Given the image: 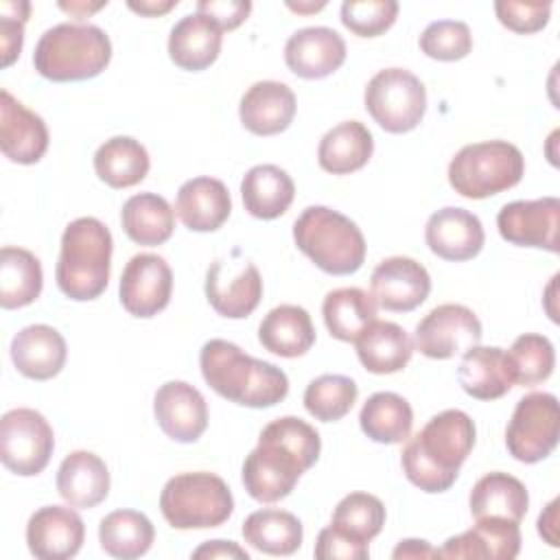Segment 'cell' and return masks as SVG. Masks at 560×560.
Wrapping results in <instances>:
<instances>
[{"label":"cell","instance_id":"cell-15","mask_svg":"<svg viewBox=\"0 0 560 560\" xmlns=\"http://www.w3.org/2000/svg\"><path fill=\"white\" fill-rule=\"evenodd\" d=\"M206 298L221 317L243 319L260 304V271L249 260H243L241 265L214 260L206 273Z\"/></svg>","mask_w":560,"mask_h":560},{"label":"cell","instance_id":"cell-19","mask_svg":"<svg viewBox=\"0 0 560 560\" xmlns=\"http://www.w3.org/2000/svg\"><path fill=\"white\" fill-rule=\"evenodd\" d=\"M346 61L343 37L328 26L295 31L284 44V63L302 79H324Z\"/></svg>","mask_w":560,"mask_h":560},{"label":"cell","instance_id":"cell-31","mask_svg":"<svg viewBox=\"0 0 560 560\" xmlns=\"http://www.w3.org/2000/svg\"><path fill=\"white\" fill-rule=\"evenodd\" d=\"M241 197L252 217L269 221L289 210L295 197V184L284 168L276 164H258L245 173Z\"/></svg>","mask_w":560,"mask_h":560},{"label":"cell","instance_id":"cell-46","mask_svg":"<svg viewBox=\"0 0 560 560\" xmlns=\"http://www.w3.org/2000/svg\"><path fill=\"white\" fill-rule=\"evenodd\" d=\"M494 13L499 22L521 35L536 33L547 26L551 15V2H514V0H497Z\"/></svg>","mask_w":560,"mask_h":560},{"label":"cell","instance_id":"cell-51","mask_svg":"<svg viewBox=\"0 0 560 560\" xmlns=\"http://www.w3.org/2000/svg\"><path fill=\"white\" fill-rule=\"evenodd\" d=\"M392 558L394 560H424V558H440L438 549L431 547L427 540H418V538H407V540H400L396 545V549L392 551Z\"/></svg>","mask_w":560,"mask_h":560},{"label":"cell","instance_id":"cell-47","mask_svg":"<svg viewBox=\"0 0 560 560\" xmlns=\"http://www.w3.org/2000/svg\"><path fill=\"white\" fill-rule=\"evenodd\" d=\"M31 4L26 0H4L0 2V55L2 66H11L22 50L24 24L28 20Z\"/></svg>","mask_w":560,"mask_h":560},{"label":"cell","instance_id":"cell-38","mask_svg":"<svg viewBox=\"0 0 560 560\" xmlns=\"http://www.w3.org/2000/svg\"><path fill=\"white\" fill-rule=\"evenodd\" d=\"M44 273L39 258L24 247L0 249V306L22 308L42 293Z\"/></svg>","mask_w":560,"mask_h":560},{"label":"cell","instance_id":"cell-7","mask_svg":"<svg viewBox=\"0 0 560 560\" xmlns=\"http://www.w3.org/2000/svg\"><path fill=\"white\" fill-rule=\"evenodd\" d=\"M160 510L175 529H208L223 525L232 516L234 497L214 472H179L164 483Z\"/></svg>","mask_w":560,"mask_h":560},{"label":"cell","instance_id":"cell-34","mask_svg":"<svg viewBox=\"0 0 560 560\" xmlns=\"http://www.w3.org/2000/svg\"><path fill=\"white\" fill-rule=\"evenodd\" d=\"M120 223L125 234L138 245H162L175 230V210L155 192H138L122 203Z\"/></svg>","mask_w":560,"mask_h":560},{"label":"cell","instance_id":"cell-3","mask_svg":"<svg viewBox=\"0 0 560 560\" xmlns=\"http://www.w3.org/2000/svg\"><path fill=\"white\" fill-rule=\"evenodd\" d=\"M199 368L210 389L243 407H273L289 394V378L278 365L254 359L225 339L201 346Z\"/></svg>","mask_w":560,"mask_h":560},{"label":"cell","instance_id":"cell-12","mask_svg":"<svg viewBox=\"0 0 560 560\" xmlns=\"http://www.w3.org/2000/svg\"><path fill=\"white\" fill-rule=\"evenodd\" d=\"M481 322L464 304H440L413 330V346L429 359H451L479 346Z\"/></svg>","mask_w":560,"mask_h":560},{"label":"cell","instance_id":"cell-20","mask_svg":"<svg viewBox=\"0 0 560 560\" xmlns=\"http://www.w3.org/2000/svg\"><path fill=\"white\" fill-rule=\"evenodd\" d=\"M424 241L435 256L462 262L475 258L481 252L486 234L481 221L472 212L446 206L429 217Z\"/></svg>","mask_w":560,"mask_h":560},{"label":"cell","instance_id":"cell-43","mask_svg":"<svg viewBox=\"0 0 560 560\" xmlns=\"http://www.w3.org/2000/svg\"><path fill=\"white\" fill-rule=\"evenodd\" d=\"M359 387L350 376L322 374L313 378L304 389L306 411L322 422L341 420L357 402Z\"/></svg>","mask_w":560,"mask_h":560},{"label":"cell","instance_id":"cell-23","mask_svg":"<svg viewBox=\"0 0 560 560\" xmlns=\"http://www.w3.org/2000/svg\"><path fill=\"white\" fill-rule=\"evenodd\" d=\"M521 551L518 523L501 518H481L468 532L451 536L440 558H481V560H512Z\"/></svg>","mask_w":560,"mask_h":560},{"label":"cell","instance_id":"cell-17","mask_svg":"<svg viewBox=\"0 0 560 560\" xmlns=\"http://www.w3.org/2000/svg\"><path fill=\"white\" fill-rule=\"evenodd\" d=\"M158 427L175 442L190 444L208 429V405L197 387L186 381H168L153 396Z\"/></svg>","mask_w":560,"mask_h":560},{"label":"cell","instance_id":"cell-21","mask_svg":"<svg viewBox=\"0 0 560 560\" xmlns=\"http://www.w3.org/2000/svg\"><path fill=\"white\" fill-rule=\"evenodd\" d=\"M0 147L7 160L35 164L48 149V129L39 114L26 109L7 90L0 92Z\"/></svg>","mask_w":560,"mask_h":560},{"label":"cell","instance_id":"cell-4","mask_svg":"<svg viewBox=\"0 0 560 560\" xmlns=\"http://www.w3.org/2000/svg\"><path fill=\"white\" fill-rule=\"evenodd\" d=\"M112 232L94 217L70 221L61 234V252L55 267L57 287L77 302L98 298L109 282Z\"/></svg>","mask_w":560,"mask_h":560},{"label":"cell","instance_id":"cell-45","mask_svg":"<svg viewBox=\"0 0 560 560\" xmlns=\"http://www.w3.org/2000/svg\"><path fill=\"white\" fill-rule=\"evenodd\" d=\"M398 15L396 0H346L341 4V24L359 37L383 35Z\"/></svg>","mask_w":560,"mask_h":560},{"label":"cell","instance_id":"cell-6","mask_svg":"<svg viewBox=\"0 0 560 560\" xmlns=\"http://www.w3.org/2000/svg\"><path fill=\"white\" fill-rule=\"evenodd\" d=\"M293 241L304 256L330 276L354 273L365 260V238L359 225L326 206H308L295 219Z\"/></svg>","mask_w":560,"mask_h":560},{"label":"cell","instance_id":"cell-26","mask_svg":"<svg viewBox=\"0 0 560 560\" xmlns=\"http://www.w3.org/2000/svg\"><path fill=\"white\" fill-rule=\"evenodd\" d=\"M223 31L210 18L201 13L184 15L168 35L171 61L190 72H199L217 61L221 52Z\"/></svg>","mask_w":560,"mask_h":560},{"label":"cell","instance_id":"cell-36","mask_svg":"<svg viewBox=\"0 0 560 560\" xmlns=\"http://www.w3.org/2000/svg\"><path fill=\"white\" fill-rule=\"evenodd\" d=\"M322 315L330 337L354 343L357 337L376 319V300L359 287H341L326 293Z\"/></svg>","mask_w":560,"mask_h":560},{"label":"cell","instance_id":"cell-22","mask_svg":"<svg viewBox=\"0 0 560 560\" xmlns=\"http://www.w3.org/2000/svg\"><path fill=\"white\" fill-rule=\"evenodd\" d=\"M295 107V94L287 83L256 81L241 96L238 118L256 136H276L291 125Z\"/></svg>","mask_w":560,"mask_h":560},{"label":"cell","instance_id":"cell-16","mask_svg":"<svg viewBox=\"0 0 560 560\" xmlns=\"http://www.w3.org/2000/svg\"><path fill=\"white\" fill-rule=\"evenodd\" d=\"M370 287L372 298L381 308L409 313L429 298L431 278L418 260L409 256H389L374 267Z\"/></svg>","mask_w":560,"mask_h":560},{"label":"cell","instance_id":"cell-48","mask_svg":"<svg viewBox=\"0 0 560 560\" xmlns=\"http://www.w3.org/2000/svg\"><path fill=\"white\" fill-rule=\"evenodd\" d=\"M370 549L368 545H359L337 532L332 525L324 527L315 542V558L317 560H368Z\"/></svg>","mask_w":560,"mask_h":560},{"label":"cell","instance_id":"cell-30","mask_svg":"<svg viewBox=\"0 0 560 560\" xmlns=\"http://www.w3.org/2000/svg\"><path fill=\"white\" fill-rule=\"evenodd\" d=\"M354 343L361 365L372 374L400 372L413 354V341L407 330L394 322L374 319Z\"/></svg>","mask_w":560,"mask_h":560},{"label":"cell","instance_id":"cell-11","mask_svg":"<svg viewBox=\"0 0 560 560\" xmlns=\"http://www.w3.org/2000/svg\"><path fill=\"white\" fill-rule=\"evenodd\" d=\"M55 433L48 420L28 407L11 409L0 420V462L20 477L39 475L52 455Z\"/></svg>","mask_w":560,"mask_h":560},{"label":"cell","instance_id":"cell-33","mask_svg":"<svg viewBox=\"0 0 560 560\" xmlns=\"http://www.w3.org/2000/svg\"><path fill=\"white\" fill-rule=\"evenodd\" d=\"M457 381L462 389L477 400H497L505 396L512 387L505 350L497 346H472L459 361Z\"/></svg>","mask_w":560,"mask_h":560},{"label":"cell","instance_id":"cell-25","mask_svg":"<svg viewBox=\"0 0 560 560\" xmlns=\"http://www.w3.org/2000/svg\"><path fill=\"white\" fill-rule=\"evenodd\" d=\"M175 212L188 230L214 232L232 212L228 186L217 177H192L179 186Z\"/></svg>","mask_w":560,"mask_h":560},{"label":"cell","instance_id":"cell-2","mask_svg":"<svg viewBox=\"0 0 560 560\" xmlns=\"http://www.w3.org/2000/svg\"><path fill=\"white\" fill-rule=\"evenodd\" d=\"M475 446V422L462 409L435 413L400 453L405 477L422 492H446Z\"/></svg>","mask_w":560,"mask_h":560},{"label":"cell","instance_id":"cell-5","mask_svg":"<svg viewBox=\"0 0 560 560\" xmlns=\"http://www.w3.org/2000/svg\"><path fill=\"white\" fill-rule=\"evenodd\" d=\"M112 59L107 33L94 24L61 22L39 37L33 66L50 81H85L101 74Z\"/></svg>","mask_w":560,"mask_h":560},{"label":"cell","instance_id":"cell-27","mask_svg":"<svg viewBox=\"0 0 560 560\" xmlns=\"http://www.w3.org/2000/svg\"><path fill=\"white\" fill-rule=\"evenodd\" d=\"M57 492L72 508H94L109 494V470L90 451H72L57 470Z\"/></svg>","mask_w":560,"mask_h":560},{"label":"cell","instance_id":"cell-29","mask_svg":"<svg viewBox=\"0 0 560 560\" xmlns=\"http://www.w3.org/2000/svg\"><path fill=\"white\" fill-rule=\"evenodd\" d=\"M468 503L475 521L501 518L521 523L529 508V494L521 479L508 472H488L472 486Z\"/></svg>","mask_w":560,"mask_h":560},{"label":"cell","instance_id":"cell-49","mask_svg":"<svg viewBox=\"0 0 560 560\" xmlns=\"http://www.w3.org/2000/svg\"><path fill=\"white\" fill-rule=\"evenodd\" d=\"M252 11L249 0H199L197 13L210 18L214 24H219L221 31H232L241 26Z\"/></svg>","mask_w":560,"mask_h":560},{"label":"cell","instance_id":"cell-50","mask_svg":"<svg viewBox=\"0 0 560 560\" xmlns=\"http://www.w3.org/2000/svg\"><path fill=\"white\" fill-rule=\"evenodd\" d=\"M192 558H238L247 560L249 553L232 540H208L192 551Z\"/></svg>","mask_w":560,"mask_h":560},{"label":"cell","instance_id":"cell-24","mask_svg":"<svg viewBox=\"0 0 560 560\" xmlns=\"http://www.w3.org/2000/svg\"><path fill=\"white\" fill-rule=\"evenodd\" d=\"M68 348L61 332L48 324L22 328L11 339V361L18 372L33 381L57 376L66 363Z\"/></svg>","mask_w":560,"mask_h":560},{"label":"cell","instance_id":"cell-44","mask_svg":"<svg viewBox=\"0 0 560 560\" xmlns=\"http://www.w3.org/2000/svg\"><path fill=\"white\" fill-rule=\"evenodd\" d=\"M420 50L438 61H457L472 50V35L462 20H435L420 35Z\"/></svg>","mask_w":560,"mask_h":560},{"label":"cell","instance_id":"cell-32","mask_svg":"<svg viewBox=\"0 0 560 560\" xmlns=\"http://www.w3.org/2000/svg\"><path fill=\"white\" fill-rule=\"evenodd\" d=\"M374 151L370 129L359 120H343L328 129L317 147V162L332 175H348L363 168Z\"/></svg>","mask_w":560,"mask_h":560},{"label":"cell","instance_id":"cell-14","mask_svg":"<svg viewBox=\"0 0 560 560\" xmlns=\"http://www.w3.org/2000/svg\"><path fill=\"white\" fill-rule=\"evenodd\" d=\"M560 199H518L505 203L497 214V228L503 241L518 247H538L551 254L558 252Z\"/></svg>","mask_w":560,"mask_h":560},{"label":"cell","instance_id":"cell-8","mask_svg":"<svg viewBox=\"0 0 560 560\" xmlns=\"http://www.w3.org/2000/svg\"><path fill=\"white\" fill-rule=\"evenodd\" d=\"M525 160L518 147L505 140H486L462 147L448 164V184L466 199H486L521 182Z\"/></svg>","mask_w":560,"mask_h":560},{"label":"cell","instance_id":"cell-10","mask_svg":"<svg viewBox=\"0 0 560 560\" xmlns=\"http://www.w3.org/2000/svg\"><path fill=\"white\" fill-rule=\"evenodd\" d=\"M560 409L558 398L547 392L523 396L508 422L505 446L510 455L523 464L542 462L558 446Z\"/></svg>","mask_w":560,"mask_h":560},{"label":"cell","instance_id":"cell-1","mask_svg":"<svg viewBox=\"0 0 560 560\" xmlns=\"http://www.w3.org/2000/svg\"><path fill=\"white\" fill-rule=\"evenodd\" d=\"M322 451L319 433L295 416L271 420L258 438L256 448L243 462V486L260 503H276L291 494Z\"/></svg>","mask_w":560,"mask_h":560},{"label":"cell","instance_id":"cell-37","mask_svg":"<svg viewBox=\"0 0 560 560\" xmlns=\"http://www.w3.org/2000/svg\"><path fill=\"white\" fill-rule=\"evenodd\" d=\"M243 538L254 549L269 556H291L300 549L304 532L295 514L276 508L252 512L243 523Z\"/></svg>","mask_w":560,"mask_h":560},{"label":"cell","instance_id":"cell-41","mask_svg":"<svg viewBox=\"0 0 560 560\" xmlns=\"http://www.w3.org/2000/svg\"><path fill=\"white\" fill-rule=\"evenodd\" d=\"M505 365L512 385L532 387L547 381L556 365L553 343L536 332H525L514 339L505 352Z\"/></svg>","mask_w":560,"mask_h":560},{"label":"cell","instance_id":"cell-9","mask_svg":"<svg viewBox=\"0 0 560 560\" xmlns=\"http://www.w3.org/2000/svg\"><path fill=\"white\" fill-rule=\"evenodd\" d=\"M368 114L389 133L416 129L427 112V90L422 81L405 68L378 70L365 85Z\"/></svg>","mask_w":560,"mask_h":560},{"label":"cell","instance_id":"cell-42","mask_svg":"<svg viewBox=\"0 0 560 560\" xmlns=\"http://www.w3.org/2000/svg\"><path fill=\"white\" fill-rule=\"evenodd\" d=\"M330 525L350 540L368 545L385 525V505L374 494L350 492L337 503Z\"/></svg>","mask_w":560,"mask_h":560},{"label":"cell","instance_id":"cell-18","mask_svg":"<svg viewBox=\"0 0 560 560\" xmlns=\"http://www.w3.org/2000/svg\"><path fill=\"white\" fill-rule=\"evenodd\" d=\"M83 538V521L72 508L44 505L26 523L28 551L39 560L72 558L79 553Z\"/></svg>","mask_w":560,"mask_h":560},{"label":"cell","instance_id":"cell-52","mask_svg":"<svg viewBox=\"0 0 560 560\" xmlns=\"http://www.w3.org/2000/svg\"><path fill=\"white\" fill-rule=\"evenodd\" d=\"M558 505H560V501L558 499H553L547 508H545V512H540V516H538V534L545 538V542L547 545H551V547H558L560 542H558Z\"/></svg>","mask_w":560,"mask_h":560},{"label":"cell","instance_id":"cell-54","mask_svg":"<svg viewBox=\"0 0 560 560\" xmlns=\"http://www.w3.org/2000/svg\"><path fill=\"white\" fill-rule=\"evenodd\" d=\"M107 2H96V4H88V2H70V4H66V2H59V7L63 9V11H68L70 15H74V18H88L90 13H94V11H98V9H103Z\"/></svg>","mask_w":560,"mask_h":560},{"label":"cell","instance_id":"cell-35","mask_svg":"<svg viewBox=\"0 0 560 560\" xmlns=\"http://www.w3.org/2000/svg\"><path fill=\"white\" fill-rule=\"evenodd\" d=\"M151 160L136 138L114 136L94 153V171L101 182L112 188H129L140 184L149 173Z\"/></svg>","mask_w":560,"mask_h":560},{"label":"cell","instance_id":"cell-55","mask_svg":"<svg viewBox=\"0 0 560 560\" xmlns=\"http://www.w3.org/2000/svg\"><path fill=\"white\" fill-rule=\"evenodd\" d=\"M287 7L289 9H293V11H298V13H311V11H319V9H324L326 7V2H287Z\"/></svg>","mask_w":560,"mask_h":560},{"label":"cell","instance_id":"cell-28","mask_svg":"<svg viewBox=\"0 0 560 560\" xmlns=\"http://www.w3.org/2000/svg\"><path fill=\"white\" fill-rule=\"evenodd\" d=\"M258 341L265 350L284 359L306 354L315 343V328L308 311L298 304H280L271 308L258 326Z\"/></svg>","mask_w":560,"mask_h":560},{"label":"cell","instance_id":"cell-13","mask_svg":"<svg viewBox=\"0 0 560 560\" xmlns=\"http://www.w3.org/2000/svg\"><path fill=\"white\" fill-rule=\"evenodd\" d=\"M173 293V271L158 254H136L122 269L118 295L133 317H153L164 311Z\"/></svg>","mask_w":560,"mask_h":560},{"label":"cell","instance_id":"cell-53","mask_svg":"<svg viewBox=\"0 0 560 560\" xmlns=\"http://www.w3.org/2000/svg\"><path fill=\"white\" fill-rule=\"evenodd\" d=\"M127 7L136 13H140V15H151L153 18V15H162V13L171 11L173 7H177V0H140V2L129 0Z\"/></svg>","mask_w":560,"mask_h":560},{"label":"cell","instance_id":"cell-39","mask_svg":"<svg viewBox=\"0 0 560 560\" xmlns=\"http://www.w3.org/2000/svg\"><path fill=\"white\" fill-rule=\"evenodd\" d=\"M361 431L378 444H398L409 438L413 424L411 405L394 392L372 394L359 413Z\"/></svg>","mask_w":560,"mask_h":560},{"label":"cell","instance_id":"cell-40","mask_svg":"<svg viewBox=\"0 0 560 560\" xmlns=\"http://www.w3.org/2000/svg\"><path fill=\"white\" fill-rule=\"evenodd\" d=\"M155 538L153 523L136 510L109 512L98 525V540L105 553L120 560L144 556Z\"/></svg>","mask_w":560,"mask_h":560}]
</instances>
